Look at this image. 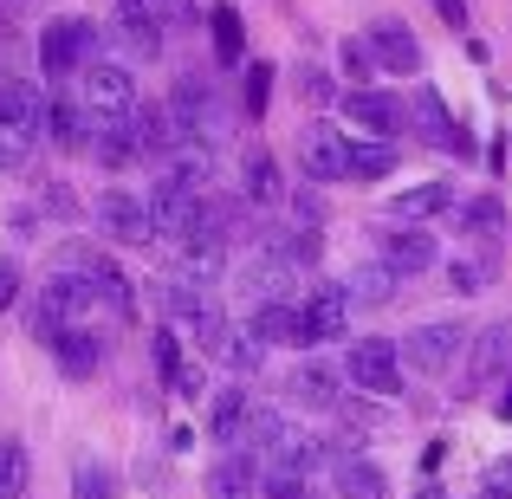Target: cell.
I'll use <instances>...</instances> for the list:
<instances>
[{
  "label": "cell",
  "instance_id": "45",
  "mask_svg": "<svg viewBox=\"0 0 512 499\" xmlns=\"http://www.w3.org/2000/svg\"><path fill=\"white\" fill-rule=\"evenodd\" d=\"M150 13L163 33H195L201 26V0H150Z\"/></svg>",
  "mask_w": 512,
  "mask_h": 499
},
{
  "label": "cell",
  "instance_id": "50",
  "mask_svg": "<svg viewBox=\"0 0 512 499\" xmlns=\"http://www.w3.org/2000/svg\"><path fill=\"white\" fill-rule=\"evenodd\" d=\"M39 214H59V221H65V214H78V201L65 195L59 182H52V188H39Z\"/></svg>",
  "mask_w": 512,
  "mask_h": 499
},
{
  "label": "cell",
  "instance_id": "47",
  "mask_svg": "<svg viewBox=\"0 0 512 499\" xmlns=\"http://www.w3.org/2000/svg\"><path fill=\"white\" fill-rule=\"evenodd\" d=\"M299 98L305 104H331L338 98V78H331L325 65H299Z\"/></svg>",
  "mask_w": 512,
  "mask_h": 499
},
{
  "label": "cell",
  "instance_id": "12",
  "mask_svg": "<svg viewBox=\"0 0 512 499\" xmlns=\"http://www.w3.org/2000/svg\"><path fill=\"white\" fill-rule=\"evenodd\" d=\"M299 318L312 331V344H331V337L350 331V299H344V279H312L299 292Z\"/></svg>",
  "mask_w": 512,
  "mask_h": 499
},
{
  "label": "cell",
  "instance_id": "6",
  "mask_svg": "<svg viewBox=\"0 0 512 499\" xmlns=\"http://www.w3.org/2000/svg\"><path fill=\"white\" fill-rule=\"evenodd\" d=\"M91 227H98L104 240H117V247H150L156 240V221H150L137 188H104V195L91 201Z\"/></svg>",
  "mask_w": 512,
  "mask_h": 499
},
{
  "label": "cell",
  "instance_id": "18",
  "mask_svg": "<svg viewBox=\"0 0 512 499\" xmlns=\"http://www.w3.org/2000/svg\"><path fill=\"white\" fill-rule=\"evenodd\" d=\"M124 137H130V150L137 156H169L175 143H182V124L169 117V104H130L124 111Z\"/></svg>",
  "mask_w": 512,
  "mask_h": 499
},
{
  "label": "cell",
  "instance_id": "31",
  "mask_svg": "<svg viewBox=\"0 0 512 499\" xmlns=\"http://www.w3.org/2000/svg\"><path fill=\"white\" fill-rule=\"evenodd\" d=\"M163 175H175V182H182V188H195V195H208V182H214V150H208V137H182V143H175V150L163 156Z\"/></svg>",
  "mask_w": 512,
  "mask_h": 499
},
{
  "label": "cell",
  "instance_id": "22",
  "mask_svg": "<svg viewBox=\"0 0 512 499\" xmlns=\"http://www.w3.org/2000/svg\"><path fill=\"white\" fill-rule=\"evenodd\" d=\"M39 117H46V98H39L26 78H0V130L39 143Z\"/></svg>",
  "mask_w": 512,
  "mask_h": 499
},
{
  "label": "cell",
  "instance_id": "52",
  "mask_svg": "<svg viewBox=\"0 0 512 499\" xmlns=\"http://www.w3.org/2000/svg\"><path fill=\"white\" fill-rule=\"evenodd\" d=\"M435 13L448 20V33H467V0H435Z\"/></svg>",
  "mask_w": 512,
  "mask_h": 499
},
{
  "label": "cell",
  "instance_id": "38",
  "mask_svg": "<svg viewBox=\"0 0 512 499\" xmlns=\"http://www.w3.org/2000/svg\"><path fill=\"white\" fill-rule=\"evenodd\" d=\"M448 214L467 227V234H493V227H506V201H500V195H474V201L454 195V208H448Z\"/></svg>",
  "mask_w": 512,
  "mask_h": 499
},
{
  "label": "cell",
  "instance_id": "19",
  "mask_svg": "<svg viewBox=\"0 0 512 499\" xmlns=\"http://www.w3.org/2000/svg\"><path fill=\"white\" fill-rule=\"evenodd\" d=\"M111 39L124 46V59H163V26H156L150 0H124V7L111 13Z\"/></svg>",
  "mask_w": 512,
  "mask_h": 499
},
{
  "label": "cell",
  "instance_id": "28",
  "mask_svg": "<svg viewBox=\"0 0 512 499\" xmlns=\"http://www.w3.org/2000/svg\"><path fill=\"white\" fill-rule=\"evenodd\" d=\"M253 240H266L292 273H312V266L325 260V234H318V227H260Z\"/></svg>",
  "mask_w": 512,
  "mask_h": 499
},
{
  "label": "cell",
  "instance_id": "35",
  "mask_svg": "<svg viewBox=\"0 0 512 499\" xmlns=\"http://www.w3.org/2000/svg\"><path fill=\"white\" fill-rule=\"evenodd\" d=\"M240 422H247V389H240V383L214 389V409H208V435H214V448H234V441H240Z\"/></svg>",
  "mask_w": 512,
  "mask_h": 499
},
{
  "label": "cell",
  "instance_id": "37",
  "mask_svg": "<svg viewBox=\"0 0 512 499\" xmlns=\"http://www.w3.org/2000/svg\"><path fill=\"white\" fill-rule=\"evenodd\" d=\"M279 435H286V415H279V409H260V402H247V422H240V441H234V448L273 454Z\"/></svg>",
  "mask_w": 512,
  "mask_h": 499
},
{
  "label": "cell",
  "instance_id": "49",
  "mask_svg": "<svg viewBox=\"0 0 512 499\" xmlns=\"http://www.w3.org/2000/svg\"><path fill=\"white\" fill-rule=\"evenodd\" d=\"M292 214H299V227H318L325 221V195H318V188H299V195H292Z\"/></svg>",
  "mask_w": 512,
  "mask_h": 499
},
{
  "label": "cell",
  "instance_id": "53",
  "mask_svg": "<svg viewBox=\"0 0 512 499\" xmlns=\"http://www.w3.org/2000/svg\"><path fill=\"white\" fill-rule=\"evenodd\" d=\"M493 415H500V422H512V370H506V389L493 396Z\"/></svg>",
  "mask_w": 512,
  "mask_h": 499
},
{
  "label": "cell",
  "instance_id": "13",
  "mask_svg": "<svg viewBox=\"0 0 512 499\" xmlns=\"http://www.w3.org/2000/svg\"><path fill=\"white\" fill-rule=\"evenodd\" d=\"M195 188H182V182H175V175H156V182L150 188H143V208H150V221H156V240H182L188 234V227H195Z\"/></svg>",
  "mask_w": 512,
  "mask_h": 499
},
{
  "label": "cell",
  "instance_id": "40",
  "mask_svg": "<svg viewBox=\"0 0 512 499\" xmlns=\"http://www.w3.org/2000/svg\"><path fill=\"white\" fill-rule=\"evenodd\" d=\"M441 273H448L454 299H480L493 286V260H441Z\"/></svg>",
  "mask_w": 512,
  "mask_h": 499
},
{
  "label": "cell",
  "instance_id": "54",
  "mask_svg": "<svg viewBox=\"0 0 512 499\" xmlns=\"http://www.w3.org/2000/svg\"><path fill=\"white\" fill-rule=\"evenodd\" d=\"M415 499H448V487H441V480H422V487H415Z\"/></svg>",
  "mask_w": 512,
  "mask_h": 499
},
{
  "label": "cell",
  "instance_id": "25",
  "mask_svg": "<svg viewBox=\"0 0 512 499\" xmlns=\"http://www.w3.org/2000/svg\"><path fill=\"white\" fill-rule=\"evenodd\" d=\"M52 357H59V370L72 376V383H91V376L104 370V337L91 325H72V331L52 337Z\"/></svg>",
  "mask_w": 512,
  "mask_h": 499
},
{
  "label": "cell",
  "instance_id": "30",
  "mask_svg": "<svg viewBox=\"0 0 512 499\" xmlns=\"http://www.w3.org/2000/svg\"><path fill=\"white\" fill-rule=\"evenodd\" d=\"M201 26L214 33V59H221V65H240V59H247V20H240L234 0L208 7V13H201Z\"/></svg>",
  "mask_w": 512,
  "mask_h": 499
},
{
  "label": "cell",
  "instance_id": "17",
  "mask_svg": "<svg viewBox=\"0 0 512 499\" xmlns=\"http://www.w3.org/2000/svg\"><path fill=\"white\" fill-rule=\"evenodd\" d=\"M227 266H234V247L214 234H182V247H175V279H188V286H221Z\"/></svg>",
  "mask_w": 512,
  "mask_h": 499
},
{
  "label": "cell",
  "instance_id": "9",
  "mask_svg": "<svg viewBox=\"0 0 512 499\" xmlns=\"http://www.w3.org/2000/svg\"><path fill=\"white\" fill-rule=\"evenodd\" d=\"M344 117L357 130H370L376 143H396L402 130H409V104H402L396 91H376V85H350L344 91Z\"/></svg>",
  "mask_w": 512,
  "mask_h": 499
},
{
  "label": "cell",
  "instance_id": "23",
  "mask_svg": "<svg viewBox=\"0 0 512 499\" xmlns=\"http://www.w3.org/2000/svg\"><path fill=\"white\" fill-rule=\"evenodd\" d=\"M253 487H260V454L253 448H221L208 467V493L214 499H253Z\"/></svg>",
  "mask_w": 512,
  "mask_h": 499
},
{
  "label": "cell",
  "instance_id": "20",
  "mask_svg": "<svg viewBox=\"0 0 512 499\" xmlns=\"http://www.w3.org/2000/svg\"><path fill=\"white\" fill-rule=\"evenodd\" d=\"M409 124H422V137L435 143V150H454V156H474V137H467L461 124L448 117V104H441L435 85H415V104H409Z\"/></svg>",
  "mask_w": 512,
  "mask_h": 499
},
{
  "label": "cell",
  "instance_id": "41",
  "mask_svg": "<svg viewBox=\"0 0 512 499\" xmlns=\"http://www.w3.org/2000/svg\"><path fill=\"white\" fill-rule=\"evenodd\" d=\"M260 499H305L312 493V474H299V467H260V487H253Z\"/></svg>",
  "mask_w": 512,
  "mask_h": 499
},
{
  "label": "cell",
  "instance_id": "7",
  "mask_svg": "<svg viewBox=\"0 0 512 499\" xmlns=\"http://www.w3.org/2000/svg\"><path fill=\"white\" fill-rule=\"evenodd\" d=\"M227 279H234V292H240L247 305H266V299H286V292H292V279H299V273H292V266L279 260V253L266 247V240H253L247 253H234Z\"/></svg>",
  "mask_w": 512,
  "mask_h": 499
},
{
  "label": "cell",
  "instance_id": "29",
  "mask_svg": "<svg viewBox=\"0 0 512 499\" xmlns=\"http://www.w3.org/2000/svg\"><path fill=\"white\" fill-rule=\"evenodd\" d=\"M240 195H247L253 208H273V201H286L279 163H273L266 150H240Z\"/></svg>",
  "mask_w": 512,
  "mask_h": 499
},
{
  "label": "cell",
  "instance_id": "27",
  "mask_svg": "<svg viewBox=\"0 0 512 499\" xmlns=\"http://www.w3.org/2000/svg\"><path fill=\"white\" fill-rule=\"evenodd\" d=\"M266 461L299 467V474H318V467H331L338 454H331V435H312V428H292V422H286V435L273 441V454H266Z\"/></svg>",
  "mask_w": 512,
  "mask_h": 499
},
{
  "label": "cell",
  "instance_id": "46",
  "mask_svg": "<svg viewBox=\"0 0 512 499\" xmlns=\"http://www.w3.org/2000/svg\"><path fill=\"white\" fill-rule=\"evenodd\" d=\"M338 72L350 78V85H376V59H370L363 39H344V46H338Z\"/></svg>",
  "mask_w": 512,
  "mask_h": 499
},
{
  "label": "cell",
  "instance_id": "5",
  "mask_svg": "<svg viewBox=\"0 0 512 499\" xmlns=\"http://www.w3.org/2000/svg\"><path fill=\"white\" fill-rule=\"evenodd\" d=\"M169 117L182 124V137H221L227 124H234V111L221 104V91H214V78H175L169 91Z\"/></svg>",
  "mask_w": 512,
  "mask_h": 499
},
{
  "label": "cell",
  "instance_id": "14",
  "mask_svg": "<svg viewBox=\"0 0 512 499\" xmlns=\"http://www.w3.org/2000/svg\"><path fill=\"white\" fill-rule=\"evenodd\" d=\"M383 260L396 266L402 279H415V273H435L441 266V247L422 221H396V227H383Z\"/></svg>",
  "mask_w": 512,
  "mask_h": 499
},
{
  "label": "cell",
  "instance_id": "43",
  "mask_svg": "<svg viewBox=\"0 0 512 499\" xmlns=\"http://www.w3.org/2000/svg\"><path fill=\"white\" fill-rule=\"evenodd\" d=\"M266 98H273V65H266V59H253V65H247V78H240V104H247V117H253V124L266 117Z\"/></svg>",
  "mask_w": 512,
  "mask_h": 499
},
{
  "label": "cell",
  "instance_id": "33",
  "mask_svg": "<svg viewBox=\"0 0 512 499\" xmlns=\"http://www.w3.org/2000/svg\"><path fill=\"white\" fill-rule=\"evenodd\" d=\"M85 124H91V111L78 98H46V117H39V137H52L59 150H78L85 143Z\"/></svg>",
  "mask_w": 512,
  "mask_h": 499
},
{
  "label": "cell",
  "instance_id": "3",
  "mask_svg": "<svg viewBox=\"0 0 512 499\" xmlns=\"http://www.w3.org/2000/svg\"><path fill=\"white\" fill-rule=\"evenodd\" d=\"M338 376L350 389H363V396H402V357L389 337H357V344H344V363Z\"/></svg>",
  "mask_w": 512,
  "mask_h": 499
},
{
  "label": "cell",
  "instance_id": "11",
  "mask_svg": "<svg viewBox=\"0 0 512 499\" xmlns=\"http://www.w3.org/2000/svg\"><path fill=\"white\" fill-rule=\"evenodd\" d=\"M279 396H286L292 409H318V415H331V402L344 396V376H338V363L305 357V363H292V370L279 376Z\"/></svg>",
  "mask_w": 512,
  "mask_h": 499
},
{
  "label": "cell",
  "instance_id": "15",
  "mask_svg": "<svg viewBox=\"0 0 512 499\" xmlns=\"http://www.w3.org/2000/svg\"><path fill=\"white\" fill-rule=\"evenodd\" d=\"M247 331L260 337L266 350L273 344H292V350H312V331H305V318H299V299H266V305H247Z\"/></svg>",
  "mask_w": 512,
  "mask_h": 499
},
{
  "label": "cell",
  "instance_id": "8",
  "mask_svg": "<svg viewBox=\"0 0 512 499\" xmlns=\"http://www.w3.org/2000/svg\"><path fill=\"white\" fill-rule=\"evenodd\" d=\"M98 52V33H91V20H78V13H65V20H46V33H39V72L59 85V78H72L78 65Z\"/></svg>",
  "mask_w": 512,
  "mask_h": 499
},
{
  "label": "cell",
  "instance_id": "36",
  "mask_svg": "<svg viewBox=\"0 0 512 499\" xmlns=\"http://www.w3.org/2000/svg\"><path fill=\"white\" fill-rule=\"evenodd\" d=\"M26 487H33L26 441H20V435H0V499H26Z\"/></svg>",
  "mask_w": 512,
  "mask_h": 499
},
{
  "label": "cell",
  "instance_id": "2",
  "mask_svg": "<svg viewBox=\"0 0 512 499\" xmlns=\"http://www.w3.org/2000/svg\"><path fill=\"white\" fill-rule=\"evenodd\" d=\"M461 350H467V325H454V318H428V325H415L396 344V357H402L409 376H448L454 363H461Z\"/></svg>",
  "mask_w": 512,
  "mask_h": 499
},
{
  "label": "cell",
  "instance_id": "26",
  "mask_svg": "<svg viewBox=\"0 0 512 499\" xmlns=\"http://www.w3.org/2000/svg\"><path fill=\"white\" fill-rule=\"evenodd\" d=\"M331 487H338V499H389V474H383V461H370L357 448L331 461Z\"/></svg>",
  "mask_w": 512,
  "mask_h": 499
},
{
  "label": "cell",
  "instance_id": "48",
  "mask_svg": "<svg viewBox=\"0 0 512 499\" xmlns=\"http://www.w3.org/2000/svg\"><path fill=\"white\" fill-rule=\"evenodd\" d=\"M480 499H512V461H493L480 474Z\"/></svg>",
  "mask_w": 512,
  "mask_h": 499
},
{
  "label": "cell",
  "instance_id": "42",
  "mask_svg": "<svg viewBox=\"0 0 512 499\" xmlns=\"http://www.w3.org/2000/svg\"><path fill=\"white\" fill-rule=\"evenodd\" d=\"M150 357H156V376H163V383L175 389V376H182V363H188V350H182V331L175 325H163L150 337Z\"/></svg>",
  "mask_w": 512,
  "mask_h": 499
},
{
  "label": "cell",
  "instance_id": "39",
  "mask_svg": "<svg viewBox=\"0 0 512 499\" xmlns=\"http://www.w3.org/2000/svg\"><path fill=\"white\" fill-rule=\"evenodd\" d=\"M221 363H227L234 376H260V370H266V344H260V337H253L247 325H240V331H227Z\"/></svg>",
  "mask_w": 512,
  "mask_h": 499
},
{
  "label": "cell",
  "instance_id": "32",
  "mask_svg": "<svg viewBox=\"0 0 512 499\" xmlns=\"http://www.w3.org/2000/svg\"><path fill=\"white\" fill-rule=\"evenodd\" d=\"M454 208V182H422V188H402L396 201H389V221H435V214Z\"/></svg>",
  "mask_w": 512,
  "mask_h": 499
},
{
  "label": "cell",
  "instance_id": "21",
  "mask_svg": "<svg viewBox=\"0 0 512 499\" xmlns=\"http://www.w3.org/2000/svg\"><path fill=\"white\" fill-rule=\"evenodd\" d=\"M299 175L305 182H344V137L331 124H305L299 130Z\"/></svg>",
  "mask_w": 512,
  "mask_h": 499
},
{
  "label": "cell",
  "instance_id": "44",
  "mask_svg": "<svg viewBox=\"0 0 512 499\" xmlns=\"http://www.w3.org/2000/svg\"><path fill=\"white\" fill-rule=\"evenodd\" d=\"M72 499H117V480H111V467H98V461H78V467H72Z\"/></svg>",
  "mask_w": 512,
  "mask_h": 499
},
{
  "label": "cell",
  "instance_id": "34",
  "mask_svg": "<svg viewBox=\"0 0 512 499\" xmlns=\"http://www.w3.org/2000/svg\"><path fill=\"white\" fill-rule=\"evenodd\" d=\"M396 175V143H344V182H383Z\"/></svg>",
  "mask_w": 512,
  "mask_h": 499
},
{
  "label": "cell",
  "instance_id": "4",
  "mask_svg": "<svg viewBox=\"0 0 512 499\" xmlns=\"http://www.w3.org/2000/svg\"><path fill=\"white\" fill-rule=\"evenodd\" d=\"M78 104H85L91 117H124L130 104H137V78H130V59H98L91 52L85 65H78Z\"/></svg>",
  "mask_w": 512,
  "mask_h": 499
},
{
  "label": "cell",
  "instance_id": "10",
  "mask_svg": "<svg viewBox=\"0 0 512 499\" xmlns=\"http://www.w3.org/2000/svg\"><path fill=\"white\" fill-rule=\"evenodd\" d=\"M467 383H461V396H480L487 383H500V376L512 370V325H480V331H467Z\"/></svg>",
  "mask_w": 512,
  "mask_h": 499
},
{
  "label": "cell",
  "instance_id": "51",
  "mask_svg": "<svg viewBox=\"0 0 512 499\" xmlns=\"http://www.w3.org/2000/svg\"><path fill=\"white\" fill-rule=\"evenodd\" d=\"M13 299H20V260H7V253H0V312H7Z\"/></svg>",
  "mask_w": 512,
  "mask_h": 499
},
{
  "label": "cell",
  "instance_id": "16",
  "mask_svg": "<svg viewBox=\"0 0 512 499\" xmlns=\"http://www.w3.org/2000/svg\"><path fill=\"white\" fill-rule=\"evenodd\" d=\"M363 46H370V59H376V72H402V78H415L422 72V39L409 33L402 20H376L370 33H363Z\"/></svg>",
  "mask_w": 512,
  "mask_h": 499
},
{
  "label": "cell",
  "instance_id": "24",
  "mask_svg": "<svg viewBox=\"0 0 512 499\" xmlns=\"http://www.w3.org/2000/svg\"><path fill=\"white\" fill-rule=\"evenodd\" d=\"M402 292V273L389 260H370V266H350V279H344V299H350V312H383L389 299Z\"/></svg>",
  "mask_w": 512,
  "mask_h": 499
},
{
  "label": "cell",
  "instance_id": "55",
  "mask_svg": "<svg viewBox=\"0 0 512 499\" xmlns=\"http://www.w3.org/2000/svg\"><path fill=\"white\" fill-rule=\"evenodd\" d=\"M500 150H506V156H512V143H500Z\"/></svg>",
  "mask_w": 512,
  "mask_h": 499
},
{
  "label": "cell",
  "instance_id": "1",
  "mask_svg": "<svg viewBox=\"0 0 512 499\" xmlns=\"http://www.w3.org/2000/svg\"><path fill=\"white\" fill-rule=\"evenodd\" d=\"M156 299H163V318L175 331H188L208 357H221V344H227V312H221V299H214V286H188V279H163L156 286Z\"/></svg>",
  "mask_w": 512,
  "mask_h": 499
}]
</instances>
